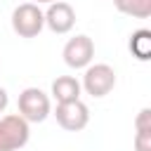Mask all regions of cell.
Returning <instances> with one entry per match:
<instances>
[{"label":"cell","mask_w":151,"mask_h":151,"mask_svg":"<svg viewBox=\"0 0 151 151\" xmlns=\"http://www.w3.org/2000/svg\"><path fill=\"white\" fill-rule=\"evenodd\" d=\"M19 116L31 125V123H42L50 113H52V101L50 94H45L40 87H26L19 94Z\"/></svg>","instance_id":"6da1fadb"},{"label":"cell","mask_w":151,"mask_h":151,"mask_svg":"<svg viewBox=\"0 0 151 151\" xmlns=\"http://www.w3.org/2000/svg\"><path fill=\"white\" fill-rule=\"evenodd\" d=\"M31 127L19 113L0 118V151H19L28 144Z\"/></svg>","instance_id":"7a4b0ae2"},{"label":"cell","mask_w":151,"mask_h":151,"mask_svg":"<svg viewBox=\"0 0 151 151\" xmlns=\"http://www.w3.org/2000/svg\"><path fill=\"white\" fill-rule=\"evenodd\" d=\"M80 87L94 97V99H101L106 97L113 87H116V71L109 66V64H90L83 73V83Z\"/></svg>","instance_id":"3957f363"},{"label":"cell","mask_w":151,"mask_h":151,"mask_svg":"<svg viewBox=\"0 0 151 151\" xmlns=\"http://www.w3.org/2000/svg\"><path fill=\"white\" fill-rule=\"evenodd\" d=\"M12 28L19 38H35L45 28L42 9L35 2H24L12 12Z\"/></svg>","instance_id":"277c9868"},{"label":"cell","mask_w":151,"mask_h":151,"mask_svg":"<svg viewBox=\"0 0 151 151\" xmlns=\"http://www.w3.org/2000/svg\"><path fill=\"white\" fill-rule=\"evenodd\" d=\"M54 118L59 123V127L68 130V132H80L87 127L90 123V109L76 99V101H66V104H57L54 109Z\"/></svg>","instance_id":"5b68a950"},{"label":"cell","mask_w":151,"mask_h":151,"mask_svg":"<svg viewBox=\"0 0 151 151\" xmlns=\"http://www.w3.org/2000/svg\"><path fill=\"white\" fill-rule=\"evenodd\" d=\"M66 66L71 68H87L94 59V42L90 35H76L71 38L66 45H64V52H61Z\"/></svg>","instance_id":"8992f818"},{"label":"cell","mask_w":151,"mask_h":151,"mask_svg":"<svg viewBox=\"0 0 151 151\" xmlns=\"http://www.w3.org/2000/svg\"><path fill=\"white\" fill-rule=\"evenodd\" d=\"M42 17H45V26H47L52 33H57V35H64V33H68V31L76 26V12H73V7H71L68 2H64V0L50 2L47 9L42 12Z\"/></svg>","instance_id":"52a82bcc"},{"label":"cell","mask_w":151,"mask_h":151,"mask_svg":"<svg viewBox=\"0 0 151 151\" xmlns=\"http://www.w3.org/2000/svg\"><path fill=\"white\" fill-rule=\"evenodd\" d=\"M80 83L73 78V76H59L52 80V97L57 104H66V101H76L80 99Z\"/></svg>","instance_id":"ba28073f"},{"label":"cell","mask_w":151,"mask_h":151,"mask_svg":"<svg viewBox=\"0 0 151 151\" xmlns=\"http://www.w3.org/2000/svg\"><path fill=\"white\" fill-rule=\"evenodd\" d=\"M130 52L139 61L151 59V31L149 28H139V31H134L130 35Z\"/></svg>","instance_id":"9c48e42d"},{"label":"cell","mask_w":151,"mask_h":151,"mask_svg":"<svg viewBox=\"0 0 151 151\" xmlns=\"http://www.w3.org/2000/svg\"><path fill=\"white\" fill-rule=\"evenodd\" d=\"M113 5L120 14H127L134 19H149L151 17V0H113Z\"/></svg>","instance_id":"30bf717a"},{"label":"cell","mask_w":151,"mask_h":151,"mask_svg":"<svg viewBox=\"0 0 151 151\" xmlns=\"http://www.w3.org/2000/svg\"><path fill=\"white\" fill-rule=\"evenodd\" d=\"M134 151H151V130L134 132Z\"/></svg>","instance_id":"8fae6325"},{"label":"cell","mask_w":151,"mask_h":151,"mask_svg":"<svg viewBox=\"0 0 151 151\" xmlns=\"http://www.w3.org/2000/svg\"><path fill=\"white\" fill-rule=\"evenodd\" d=\"M7 104H9V97H7V90L5 87H0V113L7 109Z\"/></svg>","instance_id":"7c38bea8"},{"label":"cell","mask_w":151,"mask_h":151,"mask_svg":"<svg viewBox=\"0 0 151 151\" xmlns=\"http://www.w3.org/2000/svg\"><path fill=\"white\" fill-rule=\"evenodd\" d=\"M35 5H50V2H57V0H33Z\"/></svg>","instance_id":"4fadbf2b"}]
</instances>
